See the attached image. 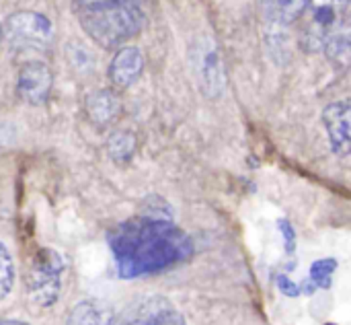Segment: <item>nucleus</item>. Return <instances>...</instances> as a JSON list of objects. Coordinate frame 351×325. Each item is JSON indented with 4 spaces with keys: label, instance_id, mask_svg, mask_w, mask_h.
<instances>
[{
    "label": "nucleus",
    "instance_id": "1",
    "mask_svg": "<svg viewBox=\"0 0 351 325\" xmlns=\"http://www.w3.org/2000/svg\"><path fill=\"white\" fill-rule=\"evenodd\" d=\"M109 249L115 272L132 280L185 264L193 256V241L167 212L146 210L109 233Z\"/></svg>",
    "mask_w": 351,
    "mask_h": 325
},
{
    "label": "nucleus",
    "instance_id": "2",
    "mask_svg": "<svg viewBox=\"0 0 351 325\" xmlns=\"http://www.w3.org/2000/svg\"><path fill=\"white\" fill-rule=\"evenodd\" d=\"M72 10L80 29L103 49L123 47L146 27L140 0H74Z\"/></svg>",
    "mask_w": 351,
    "mask_h": 325
},
{
    "label": "nucleus",
    "instance_id": "3",
    "mask_svg": "<svg viewBox=\"0 0 351 325\" xmlns=\"http://www.w3.org/2000/svg\"><path fill=\"white\" fill-rule=\"evenodd\" d=\"M351 0H308L302 12L300 45L315 54L325 52L343 27Z\"/></svg>",
    "mask_w": 351,
    "mask_h": 325
},
{
    "label": "nucleus",
    "instance_id": "4",
    "mask_svg": "<svg viewBox=\"0 0 351 325\" xmlns=\"http://www.w3.org/2000/svg\"><path fill=\"white\" fill-rule=\"evenodd\" d=\"M64 270H66V262L58 251L49 247L37 249L33 260L29 262L27 276H25V291L29 303L35 305L37 309L53 307L62 293Z\"/></svg>",
    "mask_w": 351,
    "mask_h": 325
},
{
    "label": "nucleus",
    "instance_id": "5",
    "mask_svg": "<svg viewBox=\"0 0 351 325\" xmlns=\"http://www.w3.org/2000/svg\"><path fill=\"white\" fill-rule=\"evenodd\" d=\"M4 37L19 52H43L53 39V25L41 12L19 10L6 19Z\"/></svg>",
    "mask_w": 351,
    "mask_h": 325
},
{
    "label": "nucleus",
    "instance_id": "6",
    "mask_svg": "<svg viewBox=\"0 0 351 325\" xmlns=\"http://www.w3.org/2000/svg\"><path fill=\"white\" fill-rule=\"evenodd\" d=\"M115 325H187L181 311L165 297H144L130 303Z\"/></svg>",
    "mask_w": 351,
    "mask_h": 325
},
{
    "label": "nucleus",
    "instance_id": "7",
    "mask_svg": "<svg viewBox=\"0 0 351 325\" xmlns=\"http://www.w3.org/2000/svg\"><path fill=\"white\" fill-rule=\"evenodd\" d=\"M193 68L202 93L208 99H218L226 87V72L222 56L212 41H202L193 52Z\"/></svg>",
    "mask_w": 351,
    "mask_h": 325
},
{
    "label": "nucleus",
    "instance_id": "8",
    "mask_svg": "<svg viewBox=\"0 0 351 325\" xmlns=\"http://www.w3.org/2000/svg\"><path fill=\"white\" fill-rule=\"evenodd\" d=\"M53 87V74L51 68L41 60H29L25 62L16 72V95L23 103L39 107L47 103L49 93Z\"/></svg>",
    "mask_w": 351,
    "mask_h": 325
},
{
    "label": "nucleus",
    "instance_id": "9",
    "mask_svg": "<svg viewBox=\"0 0 351 325\" xmlns=\"http://www.w3.org/2000/svg\"><path fill=\"white\" fill-rule=\"evenodd\" d=\"M323 126L327 132L329 148L335 157L351 155V101H333L323 109Z\"/></svg>",
    "mask_w": 351,
    "mask_h": 325
},
{
    "label": "nucleus",
    "instance_id": "10",
    "mask_svg": "<svg viewBox=\"0 0 351 325\" xmlns=\"http://www.w3.org/2000/svg\"><path fill=\"white\" fill-rule=\"evenodd\" d=\"M144 54L136 45H123L115 49L111 62H109V82L115 91H125L138 82V78L144 72Z\"/></svg>",
    "mask_w": 351,
    "mask_h": 325
},
{
    "label": "nucleus",
    "instance_id": "11",
    "mask_svg": "<svg viewBox=\"0 0 351 325\" xmlns=\"http://www.w3.org/2000/svg\"><path fill=\"white\" fill-rule=\"evenodd\" d=\"M123 105L115 89H97L84 97V115L95 128H109L121 117Z\"/></svg>",
    "mask_w": 351,
    "mask_h": 325
},
{
    "label": "nucleus",
    "instance_id": "12",
    "mask_svg": "<svg viewBox=\"0 0 351 325\" xmlns=\"http://www.w3.org/2000/svg\"><path fill=\"white\" fill-rule=\"evenodd\" d=\"M64 325H115V313L99 299H84L70 309Z\"/></svg>",
    "mask_w": 351,
    "mask_h": 325
},
{
    "label": "nucleus",
    "instance_id": "13",
    "mask_svg": "<svg viewBox=\"0 0 351 325\" xmlns=\"http://www.w3.org/2000/svg\"><path fill=\"white\" fill-rule=\"evenodd\" d=\"M306 2L308 0H259L265 23L276 29L294 25L302 16Z\"/></svg>",
    "mask_w": 351,
    "mask_h": 325
},
{
    "label": "nucleus",
    "instance_id": "14",
    "mask_svg": "<svg viewBox=\"0 0 351 325\" xmlns=\"http://www.w3.org/2000/svg\"><path fill=\"white\" fill-rule=\"evenodd\" d=\"M138 150V140L136 134L130 130H115L109 138H107V153L111 157V161L125 165L134 159Z\"/></svg>",
    "mask_w": 351,
    "mask_h": 325
},
{
    "label": "nucleus",
    "instance_id": "15",
    "mask_svg": "<svg viewBox=\"0 0 351 325\" xmlns=\"http://www.w3.org/2000/svg\"><path fill=\"white\" fill-rule=\"evenodd\" d=\"M325 54L329 56V60L333 62V66L337 68H351V8L343 27L339 29V33L335 35V39L329 43V47L325 49Z\"/></svg>",
    "mask_w": 351,
    "mask_h": 325
},
{
    "label": "nucleus",
    "instance_id": "16",
    "mask_svg": "<svg viewBox=\"0 0 351 325\" xmlns=\"http://www.w3.org/2000/svg\"><path fill=\"white\" fill-rule=\"evenodd\" d=\"M337 266H339V262H337L335 258L317 260V262H313V266H311L308 280H311L317 289L329 291L331 284H333V274H335Z\"/></svg>",
    "mask_w": 351,
    "mask_h": 325
},
{
    "label": "nucleus",
    "instance_id": "17",
    "mask_svg": "<svg viewBox=\"0 0 351 325\" xmlns=\"http://www.w3.org/2000/svg\"><path fill=\"white\" fill-rule=\"evenodd\" d=\"M16 270H14V260L10 249L0 241V301H4L14 287Z\"/></svg>",
    "mask_w": 351,
    "mask_h": 325
},
{
    "label": "nucleus",
    "instance_id": "18",
    "mask_svg": "<svg viewBox=\"0 0 351 325\" xmlns=\"http://www.w3.org/2000/svg\"><path fill=\"white\" fill-rule=\"evenodd\" d=\"M276 287H278V291H280L282 295H286V297H290V299H296V297L302 295V284L294 282V280H292L290 276H286V274H278V276H276Z\"/></svg>",
    "mask_w": 351,
    "mask_h": 325
},
{
    "label": "nucleus",
    "instance_id": "19",
    "mask_svg": "<svg viewBox=\"0 0 351 325\" xmlns=\"http://www.w3.org/2000/svg\"><path fill=\"white\" fill-rule=\"evenodd\" d=\"M278 225H280V231L284 235V247H286V251L288 254H294V249H296V231H294V227L288 221H284V218Z\"/></svg>",
    "mask_w": 351,
    "mask_h": 325
},
{
    "label": "nucleus",
    "instance_id": "20",
    "mask_svg": "<svg viewBox=\"0 0 351 325\" xmlns=\"http://www.w3.org/2000/svg\"><path fill=\"white\" fill-rule=\"evenodd\" d=\"M0 325H31V324L21 322V320H0Z\"/></svg>",
    "mask_w": 351,
    "mask_h": 325
},
{
    "label": "nucleus",
    "instance_id": "21",
    "mask_svg": "<svg viewBox=\"0 0 351 325\" xmlns=\"http://www.w3.org/2000/svg\"><path fill=\"white\" fill-rule=\"evenodd\" d=\"M2 37H4V27L0 25V43H2Z\"/></svg>",
    "mask_w": 351,
    "mask_h": 325
}]
</instances>
